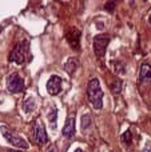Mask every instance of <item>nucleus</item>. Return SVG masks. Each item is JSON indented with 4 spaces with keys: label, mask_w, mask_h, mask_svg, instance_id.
<instances>
[{
    "label": "nucleus",
    "mask_w": 151,
    "mask_h": 152,
    "mask_svg": "<svg viewBox=\"0 0 151 152\" xmlns=\"http://www.w3.org/2000/svg\"><path fill=\"white\" fill-rule=\"evenodd\" d=\"M87 96H88V102L94 105L95 110H102V107H103V91H102L99 79L92 77L88 81Z\"/></svg>",
    "instance_id": "nucleus-1"
},
{
    "label": "nucleus",
    "mask_w": 151,
    "mask_h": 152,
    "mask_svg": "<svg viewBox=\"0 0 151 152\" xmlns=\"http://www.w3.org/2000/svg\"><path fill=\"white\" fill-rule=\"evenodd\" d=\"M27 55H28V43L21 42L11 51L10 61H15L16 64H24Z\"/></svg>",
    "instance_id": "nucleus-2"
},
{
    "label": "nucleus",
    "mask_w": 151,
    "mask_h": 152,
    "mask_svg": "<svg viewBox=\"0 0 151 152\" xmlns=\"http://www.w3.org/2000/svg\"><path fill=\"white\" fill-rule=\"evenodd\" d=\"M108 43H110L108 35H96V36L94 37V42H92L94 53H95L98 58H103L104 53H106Z\"/></svg>",
    "instance_id": "nucleus-3"
},
{
    "label": "nucleus",
    "mask_w": 151,
    "mask_h": 152,
    "mask_svg": "<svg viewBox=\"0 0 151 152\" xmlns=\"http://www.w3.org/2000/svg\"><path fill=\"white\" fill-rule=\"evenodd\" d=\"M7 88L11 94H19L24 91V80L16 72H13L7 79Z\"/></svg>",
    "instance_id": "nucleus-4"
},
{
    "label": "nucleus",
    "mask_w": 151,
    "mask_h": 152,
    "mask_svg": "<svg viewBox=\"0 0 151 152\" xmlns=\"http://www.w3.org/2000/svg\"><path fill=\"white\" fill-rule=\"evenodd\" d=\"M66 39L68 42V44L71 45L72 50H80V31L75 27H71L70 29H67L66 32Z\"/></svg>",
    "instance_id": "nucleus-5"
},
{
    "label": "nucleus",
    "mask_w": 151,
    "mask_h": 152,
    "mask_svg": "<svg viewBox=\"0 0 151 152\" xmlns=\"http://www.w3.org/2000/svg\"><path fill=\"white\" fill-rule=\"evenodd\" d=\"M1 134H3V136H4L12 145H15V147L21 148V150H27V148H28V143H27L23 137L16 136V135H13L12 132L7 131L5 128H1Z\"/></svg>",
    "instance_id": "nucleus-6"
},
{
    "label": "nucleus",
    "mask_w": 151,
    "mask_h": 152,
    "mask_svg": "<svg viewBox=\"0 0 151 152\" xmlns=\"http://www.w3.org/2000/svg\"><path fill=\"white\" fill-rule=\"evenodd\" d=\"M34 140L37 143V144H44L47 143L48 136H47V132H45V128L42 126L40 120L35 121V126H34Z\"/></svg>",
    "instance_id": "nucleus-7"
},
{
    "label": "nucleus",
    "mask_w": 151,
    "mask_h": 152,
    "mask_svg": "<svg viewBox=\"0 0 151 152\" xmlns=\"http://www.w3.org/2000/svg\"><path fill=\"white\" fill-rule=\"evenodd\" d=\"M47 91L50 95L55 96V95L60 94L62 91V79L59 76H51L50 80L47 81Z\"/></svg>",
    "instance_id": "nucleus-8"
},
{
    "label": "nucleus",
    "mask_w": 151,
    "mask_h": 152,
    "mask_svg": "<svg viewBox=\"0 0 151 152\" xmlns=\"http://www.w3.org/2000/svg\"><path fill=\"white\" fill-rule=\"evenodd\" d=\"M75 135V118L74 116H70L66 120V124L63 127V136L70 139Z\"/></svg>",
    "instance_id": "nucleus-9"
},
{
    "label": "nucleus",
    "mask_w": 151,
    "mask_h": 152,
    "mask_svg": "<svg viewBox=\"0 0 151 152\" xmlns=\"http://www.w3.org/2000/svg\"><path fill=\"white\" fill-rule=\"evenodd\" d=\"M151 81V66L149 64H142L141 71H139V83H150Z\"/></svg>",
    "instance_id": "nucleus-10"
},
{
    "label": "nucleus",
    "mask_w": 151,
    "mask_h": 152,
    "mask_svg": "<svg viewBox=\"0 0 151 152\" xmlns=\"http://www.w3.org/2000/svg\"><path fill=\"white\" fill-rule=\"evenodd\" d=\"M78 68H79V60H78L76 58H70L68 60L64 63V69H66L70 75L74 74Z\"/></svg>",
    "instance_id": "nucleus-11"
},
{
    "label": "nucleus",
    "mask_w": 151,
    "mask_h": 152,
    "mask_svg": "<svg viewBox=\"0 0 151 152\" xmlns=\"http://www.w3.org/2000/svg\"><path fill=\"white\" fill-rule=\"evenodd\" d=\"M122 87H123V83L120 79H117V80L114 81V83L111 84V91L114 95H119L120 92H122Z\"/></svg>",
    "instance_id": "nucleus-12"
},
{
    "label": "nucleus",
    "mask_w": 151,
    "mask_h": 152,
    "mask_svg": "<svg viewBox=\"0 0 151 152\" xmlns=\"http://www.w3.org/2000/svg\"><path fill=\"white\" fill-rule=\"evenodd\" d=\"M34 108H35V99L29 97V99H27L26 102H24V110H26L27 112H31Z\"/></svg>",
    "instance_id": "nucleus-13"
},
{
    "label": "nucleus",
    "mask_w": 151,
    "mask_h": 152,
    "mask_svg": "<svg viewBox=\"0 0 151 152\" xmlns=\"http://www.w3.org/2000/svg\"><path fill=\"white\" fill-rule=\"evenodd\" d=\"M90 124H91V116L90 115H83V118H82V129L83 131H86V127H90Z\"/></svg>",
    "instance_id": "nucleus-14"
},
{
    "label": "nucleus",
    "mask_w": 151,
    "mask_h": 152,
    "mask_svg": "<svg viewBox=\"0 0 151 152\" xmlns=\"http://www.w3.org/2000/svg\"><path fill=\"white\" fill-rule=\"evenodd\" d=\"M120 139H122V142L125 143V144H130L131 143V131L128 129V131H126L125 134L120 136Z\"/></svg>",
    "instance_id": "nucleus-15"
},
{
    "label": "nucleus",
    "mask_w": 151,
    "mask_h": 152,
    "mask_svg": "<svg viewBox=\"0 0 151 152\" xmlns=\"http://www.w3.org/2000/svg\"><path fill=\"white\" fill-rule=\"evenodd\" d=\"M115 1H107L106 4H104V10L106 11H108V12H114V10H115Z\"/></svg>",
    "instance_id": "nucleus-16"
},
{
    "label": "nucleus",
    "mask_w": 151,
    "mask_h": 152,
    "mask_svg": "<svg viewBox=\"0 0 151 152\" xmlns=\"http://www.w3.org/2000/svg\"><path fill=\"white\" fill-rule=\"evenodd\" d=\"M50 121H51V124H52V127H56V110H52V112H51Z\"/></svg>",
    "instance_id": "nucleus-17"
},
{
    "label": "nucleus",
    "mask_w": 151,
    "mask_h": 152,
    "mask_svg": "<svg viewBox=\"0 0 151 152\" xmlns=\"http://www.w3.org/2000/svg\"><path fill=\"white\" fill-rule=\"evenodd\" d=\"M45 152H58V148H56V145H54V144H51L50 147L47 148V151Z\"/></svg>",
    "instance_id": "nucleus-18"
},
{
    "label": "nucleus",
    "mask_w": 151,
    "mask_h": 152,
    "mask_svg": "<svg viewBox=\"0 0 151 152\" xmlns=\"http://www.w3.org/2000/svg\"><path fill=\"white\" fill-rule=\"evenodd\" d=\"M7 152H24V151H19V150H8Z\"/></svg>",
    "instance_id": "nucleus-19"
},
{
    "label": "nucleus",
    "mask_w": 151,
    "mask_h": 152,
    "mask_svg": "<svg viewBox=\"0 0 151 152\" xmlns=\"http://www.w3.org/2000/svg\"><path fill=\"white\" fill-rule=\"evenodd\" d=\"M75 152H82V150H80V148H78V150L75 151Z\"/></svg>",
    "instance_id": "nucleus-20"
},
{
    "label": "nucleus",
    "mask_w": 151,
    "mask_h": 152,
    "mask_svg": "<svg viewBox=\"0 0 151 152\" xmlns=\"http://www.w3.org/2000/svg\"><path fill=\"white\" fill-rule=\"evenodd\" d=\"M150 20H151V18H150Z\"/></svg>",
    "instance_id": "nucleus-21"
}]
</instances>
